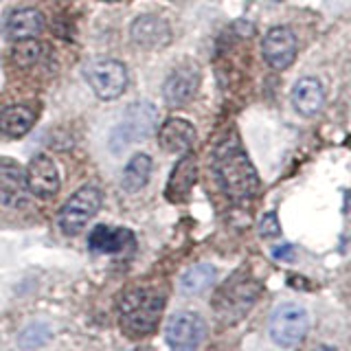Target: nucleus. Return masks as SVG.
I'll return each mask as SVG.
<instances>
[{
  "instance_id": "nucleus-1",
  "label": "nucleus",
  "mask_w": 351,
  "mask_h": 351,
  "mask_svg": "<svg viewBox=\"0 0 351 351\" xmlns=\"http://www.w3.org/2000/svg\"><path fill=\"white\" fill-rule=\"evenodd\" d=\"M213 169L219 186L230 200L244 202L259 191V176L235 141H226L215 149Z\"/></svg>"
},
{
  "instance_id": "nucleus-2",
  "label": "nucleus",
  "mask_w": 351,
  "mask_h": 351,
  "mask_svg": "<svg viewBox=\"0 0 351 351\" xmlns=\"http://www.w3.org/2000/svg\"><path fill=\"white\" fill-rule=\"evenodd\" d=\"M162 294L149 288H136L121 296L119 323L128 336H147L156 329L162 316Z\"/></svg>"
},
{
  "instance_id": "nucleus-3",
  "label": "nucleus",
  "mask_w": 351,
  "mask_h": 351,
  "mask_svg": "<svg viewBox=\"0 0 351 351\" xmlns=\"http://www.w3.org/2000/svg\"><path fill=\"white\" fill-rule=\"evenodd\" d=\"M259 292H261V285L257 279L237 272L235 277H230L222 288L217 290L213 299V307L219 318H224L228 323H235L241 316H246V312L255 305Z\"/></svg>"
},
{
  "instance_id": "nucleus-4",
  "label": "nucleus",
  "mask_w": 351,
  "mask_h": 351,
  "mask_svg": "<svg viewBox=\"0 0 351 351\" xmlns=\"http://www.w3.org/2000/svg\"><path fill=\"white\" fill-rule=\"evenodd\" d=\"M310 329V316L299 303H281L268 321V334L279 347H296Z\"/></svg>"
},
{
  "instance_id": "nucleus-5",
  "label": "nucleus",
  "mask_w": 351,
  "mask_h": 351,
  "mask_svg": "<svg viewBox=\"0 0 351 351\" xmlns=\"http://www.w3.org/2000/svg\"><path fill=\"white\" fill-rule=\"evenodd\" d=\"M104 195L101 189L95 184H86L82 189H77L66 204L62 206V211L58 215V224L62 228V233L66 235H77L80 230L90 222L95 213L101 208Z\"/></svg>"
},
{
  "instance_id": "nucleus-6",
  "label": "nucleus",
  "mask_w": 351,
  "mask_h": 351,
  "mask_svg": "<svg viewBox=\"0 0 351 351\" xmlns=\"http://www.w3.org/2000/svg\"><path fill=\"white\" fill-rule=\"evenodd\" d=\"M84 77L90 84L95 95L99 99H104V101H112V99L121 97L128 86L125 66L119 60H110V58L88 62L84 69Z\"/></svg>"
},
{
  "instance_id": "nucleus-7",
  "label": "nucleus",
  "mask_w": 351,
  "mask_h": 351,
  "mask_svg": "<svg viewBox=\"0 0 351 351\" xmlns=\"http://www.w3.org/2000/svg\"><path fill=\"white\" fill-rule=\"evenodd\" d=\"M206 336V323L195 312H178L167 325V345L171 351H195Z\"/></svg>"
},
{
  "instance_id": "nucleus-8",
  "label": "nucleus",
  "mask_w": 351,
  "mask_h": 351,
  "mask_svg": "<svg viewBox=\"0 0 351 351\" xmlns=\"http://www.w3.org/2000/svg\"><path fill=\"white\" fill-rule=\"evenodd\" d=\"M263 60L268 62L270 69L285 71L294 64L296 58V38L288 27H274L266 33L261 44Z\"/></svg>"
},
{
  "instance_id": "nucleus-9",
  "label": "nucleus",
  "mask_w": 351,
  "mask_h": 351,
  "mask_svg": "<svg viewBox=\"0 0 351 351\" xmlns=\"http://www.w3.org/2000/svg\"><path fill=\"white\" fill-rule=\"evenodd\" d=\"M29 200L27 169L11 158H0V204L22 206Z\"/></svg>"
},
{
  "instance_id": "nucleus-10",
  "label": "nucleus",
  "mask_w": 351,
  "mask_h": 351,
  "mask_svg": "<svg viewBox=\"0 0 351 351\" xmlns=\"http://www.w3.org/2000/svg\"><path fill=\"white\" fill-rule=\"evenodd\" d=\"M197 88H200V73H197L195 66L182 64L178 69H173L167 80H165V86H162L165 104L171 108L184 106L189 99H193Z\"/></svg>"
},
{
  "instance_id": "nucleus-11",
  "label": "nucleus",
  "mask_w": 351,
  "mask_h": 351,
  "mask_svg": "<svg viewBox=\"0 0 351 351\" xmlns=\"http://www.w3.org/2000/svg\"><path fill=\"white\" fill-rule=\"evenodd\" d=\"M27 182H29V191L36 197H40V200H51L53 195H58L60 171L47 154H38V156L31 158L27 167Z\"/></svg>"
},
{
  "instance_id": "nucleus-12",
  "label": "nucleus",
  "mask_w": 351,
  "mask_h": 351,
  "mask_svg": "<svg viewBox=\"0 0 351 351\" xmlns=\"http://www.w3.org/2000/svg\"><path fill=\"white\" fill-rule=\"evenodd\" d=\"M195 180H197V160L193 154H184V156L176 162V167L167 180V189H165L167 200L176 204L184 202L186 197H189Z\"/></svg>"
},
{
  "instance_id": "nucleus-13",
  "label": "nucleus",
  "mask_w": 351,
  "mask_h": 351,
  "mask_svg": "<svg viewBox=\"0 0 351 351\" xmlns=\"http://www.w3.org/2000/svg\"><path fill=\"white\" fill-rule=\"evenodd\" d=\"M132 40L143 49H162L169 44V25L158 16H141L132 22Z\"/></svg>"
},
{
  "instance_id": "nucleus-14",
  "label": "nucleus",
  "mask_w": 351,
  "mask_h": 351,
  "mask_svg": "<svg viewBox=\"0 0 351 351\" xmlns=\"http://www.w3.org/2000/svg\"><path fill=\"white\" fill-rule=\"evenodd\" d=\"M292 106L301 117H314L325 106V88L316 77H303L292 88Z\"/></svg>"
},
{
  "instance_id": "nucleus-15",
  "label": "nucleus",
  "mask_w": 351,
  "mask_h": 351,
  "mask_svg": "<svg viewBox=\"0 0 351 351\" xmlns=\"http://www.w3.org/2000/svg\"><path fill=\"white\" fill-rule=\"evenodd\" d=\"M154 121H156V110L149 104H136L128 110L125 123L119 130H114L112 138H123V145H128L134 138H147V134L154 130Z\"/></svg>"
},
{
  "instance_id": "nucleus-16",
  "label": "nucleus",
  "mask_w": 351,
  "mask_h": 351,
  "mask_svg": "<svg viewBox=\"0 0 351 351\" xmlns=\"http://www.w3.org/2000/svg\"><path fill=\"white\" fill-rule=\"evenodd\" d=\"M132 244H134V235L128 228H110L104 224H99L88 237L90 250L104 252V255H117V252H123Z\"/></svg>"
},
{
  "instance_id": "nucleus-17",
  "label": "nucleus",
  "mask_w": 351,
  "mask_h": 351,
  "mask_svg": "<svg viewBox=\"0 0 351 351\" xmlns=\"http://www.w3.org/2000/svg\"><path fill=\"white\" fill-rule=\"evenodd\" d=\"M195 141V128L184 119H167L158 132V143L165 152H189Z\"/></svg>"
},
{
  "instance_id": "nucleus-18",
  "label": "nucleus",
  "mask_w": 351,
  "mask_h": 351,
  "mask_svg": "<svg viewBox=\"0 0 351 351\" xmlns=\"http://www.w3.org/2000/svg\"><path fill=\"white\" fill-rule=\"evenodd\" d=\"M44 29V16L38 9H16L5 20V36L9 40L36 38Z\"/></svg>"
},
{
  "instance_id": "nucleus-19",
  "label": "nucleus",
  "mask_w": 351,
  "mask_h": 351,
  "mask_svg": "<svg viewBox=\"0 0 351 351\" xmlns=\"http://www.w3.org/2000/svg\"><path fill=\"white\" fill-rule=\"evenodd\" d=\"M33 121L36 117L27 106H9L0 112V132L9 138H20L31 130Z\"/></svg>"
},
{
  "instance_id": "nucleus-20",
  "label": "nucleus",
  "mask_w": 351,
  "mask_h": 351,
  "mask_svg": "<svg viewBox=\"0 0 351 351\" xmlns=\"http://www.w3.org/2000/svg\"><path fill=\"white\" fill-rule=\"evenodd\" d=\"M149 176H152V158L147 156V154H134V156L130 158L125 171H123L121 184H123V189L128 193H134V191H141L143 186L147 184Z\"/></svg>"
},
{
  "instance_id": "nucleus-21",
  "label": "nucleus",
  "mask_w": 351,
  "mask_h": 351,
  "mask_svg": "<svg viewBox=\"0 0 351 351\" xmlns=\"http://www.w3.org/2000/svg\"><path fill=\"white\" fill-rule=\"evenodd\" d=\"M215 281V268L211 263H195L180 279V288L184 294H200Z\"/></svg>"
},
{
  "instance_id": "nucleus-22",
  "label": "nucleus",
  "mask_w": 351,
  "mask_h": 351,
  "mask_svg": "<svg viewBox=\"0 0 351 351\" xmlns=\"http://www.w3.org/2000/svg\"><path fill=\"white\" fill-rule=\"evenodd\" d=\"M42 58V44L33 38L29 40H16L14 49H11V60H14L20 69H29Z\"/></svg>"
},
{
  "instance_id": "nucleus-23",
  "label": "nucleus",
  "mask_w": 351,
  "mask_h": 351,
  "mask_svg": "<svg viewBox=\"0 0 351 351\" xmlns=\"http://www.w3.org/2000/svg\"><path fill=\"white\" fill-rule=\"evenodd\" d=\"M49 340V329L36 323V325H29L25 332L20 336V347L22 349H36L40 345H44Z\"/></svg>"
},
{
  "instance_id": "nucleus-24",
  "label": "nucleus",
  "mask_w": 351,
  "mask_h": 351,
  "mask_svg": "<svg viewBox=\"0 0 351 351\" xmlns=\"http://www.w3.org/2000/svg\"><path fill=\"white\" fill-rule=\"evenodd\" d=\"M259 235L263 239H274V237H279L281 235V224H279V217L274 211L266 213L261 217V222H259Z\"/></svg>"
},
{
  "instance_id": "nucleus-25",
  "label": "nucleus",
  "mask_w": 351,
  "mask_h": 351,
  "mask_svg": "<svg viewBox=\"0 0 351 351\" xmlns=\"http://www.w3.org/2000/svg\"><path fill=\"white\" fill-rule=\"evenodd\" d=\"M292 252H294V248L290 244H283V246L272 250V257L274 259H292Z\"/></svg>"
},
{
  "instance_id": "nucleus-26",
  "label": "nucleus",
  "mask_w": 351,
  "mask_h": 351,
  "mask_svg": "<svg viewBox=\"0 0 351 351\" xmlns=\"http://www.w3.org/2000/svg\"><path fill=\"white\" fill-rule=\"evenodd\" d=\"M106 3H117V0H106Z\"/></svg>"
},
{
  "instance_id": "nucleus-27",
  "label": "nucleus",
  "mask_w": 351,
  "mask_h": 351,
  "mask_svg": "<svg viewBox=\"0 0 351 351\" xmlns=\"http://www.w3.org/2000/svg\"><path fill=\"white\" fill-rule=\"evenodd\" d=\"M325 351H336V349H325Z\"/></svg>"
}]
</instances>
